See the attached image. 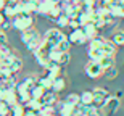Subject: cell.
Wrapping results in <instances>:
<instances>
[{
  "label": "cell",
  "mask_w": 124,
  "mask_h": 116,
  "mask_svg": "<svg viewBox=\"0 0 124 116\" xmlns=\"http://www.w3.org/2000/svg\"><path fill=\"white\" fill-rule=\"evenodd\" d=\"M21 42L26 45V48H28L29 52H34L40 47L42 36H40L39 31L31 28V29H28V31H23V32H21Z\"/></svg>",
  "instance_id": "1"
},
{
  "label": "cell",
  "mask_w": 124,
  "mask_h": 116,
  "mask_svg": "<svg viewBox=\"0 0 124 116\" xmlns=\"http://www.w3.org/2000/svg\"><path fill=\"white\" fill-rule=\"evenodd\" d=\"M34 26V16L28 13H19L15 18H11V28L18 29V31H28Z\"/></svg>",
  "instance_id": "2"
},
{
  "label": "cell",
  "mask_w": 124,
  "mask_h": 116,
  "mask_svg": "<svg viewBox=\"0 0 124 116\" xmlns=\"http://www.w3.org/2000/svg\"><path fill=\"white\" fill-rule=\"evenodd\" d=\"M66 37L63 32H61V29H58V28H52V29H48L45 32V36H44V40L48 44V45H52V47H56L58 44H60L63 39Z\"/></svg>",
  "instance_id": "3"
},
{
  "label": "cell",
  "mask_w": 124,
  "mask_h": 116,
  "mask_svg": "<svg viewBox=\"0 0 124 116\" xmlns=\"http://www.w3.org/2000/svg\"><path fill=\"white\" fill-rule=\"evenodd\" d=\"M84 73H85V76L90 77V79H98L101 74H103V70H101L100 63L89 60L87 63H85V66H84Z\"/></svg>",
  "instance_id": "4"
},
{
  "label": "cell",
  "mask_w": 124,
  "mask_h": 116,
  "mask_svg": "<svg viewBox=\"0 0 124 116\" xmlns=\"http://www.w3.org/2000/svg\"><path fill=\"white\" fill-rule=\"evenodd\" d=\"M92 93H93V105L98 107V108L103 107V105L106 103V100L111 97L110 92H108L106 89H103V87H95L92 90Z\"/></svg>",
  "instance_id": "5"
},
{
  "label": "cell",
  "mask_w": 124,
  "mask_h": 116,
  "mask_svg": "<svg viewBox=\"0 0 124 116\" xmlns=\"http://www.w3.org/2000/svg\"><path fill=\"white\" fill-rule=\"evenodd\" d=\"M119 105H121V102H119V98L116 97H113L111 95L108 100H106V103L101 107V111H103V116H111V115H115L118 110H119Z\"/></svg>",
  "instance_id": "6"
},
{
  "label": "cell",
  "mask_w": 124,
  "mask_h": 116,
  "mask_svg": "<svg viewBox=\"0 0 124 116\" xmlns=\"http://www.w3.org/2000/svg\"><path fill=\"white\" fill-rule=\"evenodd\" d=\"M68 39H69L71 44H74V45H84V44L89 42V39L85 37V34H84V31H82V28L71 31V34L68 36Z\"/></svg>",
  "instance_id": "7"
},
{
  "label": "cell",
  "mask_w": 124,
  "mask_h": 116,
  "mask_svg": "<svg viewBox=\"0 0 124 116\" xmlns=\"http://www.w3.org/2000/svg\"><path fill=\"white\" fill-rule=\"evenodd\" d=\"M63 13L66 15L69 19H74V18H78V15L81 13V7H79V3L63 2Z\"/></svg>",
  "instance_id": "8"
},
{
  "label": "cell",
  "mask_w": 124,
  "mask_h": 116,
  "mask_svg": "<svg viewBox=\"0 0 124 116\" xmlns=\"http://www.w3.org/2000/svg\"><path fill=\"white\" fill-rule=\"evenodd\" d=\"M15 90H16V93H18V100H19V103L26 105V103L31 100V90H29V89L26 87L23 82H18V84H16Z\"/></svg>",
  "instance_id": "9"
},
{
  "label": "cell",
  "mask_w": 124,
  "mask_h": 116,
  "mask_svg": "<svg viewBox=\"0 0 124 116\" xmlns=\"http://www.w3.org/2000/svg\"><path fill=\"white\" fill-rule=\"evenodd\" d=\"M56 2L55 0H39V3H37V13L36 15H40V16H47L48 11L53 8V5Z\"/></svg>",
  "instance_id": "10"
},
{
  "label": "cell",
  "mask_w": 124,
  "mask_h": 116,
  "mask_svg": "<svg viewBox=\"0 0 124 116\" xmlns=\"http://www.w3.org/2000/svg\"><path fill=\"white\" fill-rule=\"evenodd\" d=\"M100 52L105 56L115 58V56H116V45L113 44V42H110V40H103V44L100 45Z\"/></svg>",
  "instance_id": "11"
},
{
  "label": "cell",
  "mask_w": 124,
  "mask_h": 116,
  "mask_svg": "<svg viewBox=\"0 0 124 116\" xmlns=\"http://www.w3.org/2000/svg\"><path fill=\"white\" fill-rule=\"evenodd\" d=\"M40 102H42V105H52V107H55L56 103H58V97H56V93L53 90H45V93L40 98Z\"/></svg>",
  "instance_id": "12"
},
{
  "label": "cell",
  "mask_w": 124,
  "mask_h": 116,
  "mask_svg": "<svg viewBox=\"0 0 124 116\" xmlns=\"http://www.w3.org/2000/svg\"><path fill=\"white\" fill-rule=\"evenodd\" d=\"M3 102H7L10 107H13V105L19 103V100H18V93H16V90H15V89H7V90H5Z\"/></svg>",
  "instance_id": "13"
},
{
  "label": "cell",
  "mask_w": 124,
  "mask_h": 116,
  "mask_svg": "<svg viewBox=\"0 0 124 116\" xmlns=\"http://www.w3.org/2000/svg\"><path fill=\"white\" fill-rule=\"evenodd\" d=\"M45 73L47 76H50V77H58V76H61V73H63V66H60L58 63H50V65L45 68Z\"/></svg>",
  "instance_id": "14"
},
{
  "label": "cell",
  "mask_w": 124,
  "mask_h": 116,
  "mask_svg": "<svg viewBox=\"0 0 124 116\" xmlns=\"http://www.w3.org/2000/svg\"><path fill=\"white\" fill-rule=\"evenodd\" d=\"M82 31H84V34H85V37H87L89 40H92V39L98 37V28H97L95 24H92V23H89V24H85V26H82Z\"/></svg>",
  "instance_id": "15"
},
{
  "label": "cell",
  "mask_w": 124,
  "mask_h": 116,
  "mask_svg": "<svg viewBox=\"0 0 124 116\" xmlns=\"http://www.w3.org/2000/svg\"><path fill=\"white\" fill-rule=\"evenodd\" d=\"M64 89H66V81H64L63 76H58V77L53 79V82H52V90L55 93H60L63 92Z\"/></svg>",
  "instance_id": "16"
},
{
  "label": "cell",
  "mask_w": 124,
  "mask_h": 116,
  "mask_svg": "<svg viewBox=\"0 0 124 116\" xmlns=\"http://www.w3.org/2000/svg\"><path fill=\"white\" fill-rule=\"evenodd\" d=\"M52 82H53V77H50L47 74L37 77V85H40L44 90H52Z\"/></svg>",
  "instance_id": "17"
},
{
  "label": "cell",
  "mask_w": 124,
  "mask_h": 116,
  "mask_svg": "<svg viewBox=\"0 0 124 116\" xmlns=\"http://www.w3.org/2000/svg\"><path fill=\"white\" fill-rule=\"evenodd\" d=\"M79 95H81V105H92L93 103L92 90H84V92H81Z\"/></svg>",
  "instance_id": "18"
},
{
  "label": "cell",
  "mask_w": 124,
  "mask_h": 116,
  "mask_svg": "<svg viewBox=\"0 0 124 116\" xmlns=\"http://www.w3.org/2000/svg\"><path fill=\"white\" fill-rule=\"evenodd\" d=\"M111 42L116 47H123L124 45V31H115L111 36Z\"/></svg>",
  "instance_id": "19"
},
{
  "label": "cell",
  "mask_w": 124,
  "mask_h": 116,
  "mask_svg": "<svg viewBox=\"0 0 124 116\" xmlns=\"http://www.w3.org/2000/svg\"><path fill=\"white\" fill-rule=\"evenodd\" d=\"M16 84H18V81H16V74L10 76V77L3 79V81H0V85L3 89H15L16 87Z\"/></svg>",
  "instance_id": "20"
},
{
  "label": "cell",
  "mask_w": 124,
  "mask_h": 116,
  "mask_svg": "<svg viewBox=\"0 0 124 116\" xmlns=\"http://www.w3.org/2000/svg\"><path fill=\"white\" fill-rule=\"evenodd\" d=\"M24 107H26V110H31V111L39 113V111H40V108H42V102H40V100H36V98H31Z\"/></svg>",
  "instance_id": "21"
},
{
  "label": "cell",
  "mask_w": 124,
  "mask_h": 116,
  "mask_svg": "<svg viewBox=\"0 0 124 116\" xmlns=\"http://www.w3.org/2000/svg\"><path fill=\"white\" fill-rule=\"evenodd\" d=\"M87 56H89V60L97 61V63H98V61H100L105 55H103L100 50H97V48H87Z\"/></svg>",
  "instance_id": "22"
},
{
  "label": "cell",
  "mask_w": 124,
  "mask_h": 116,
  "mask_svg": "<svg viewBox=\"0 0 124 116\" xmlns=\"http://www.w3.org/2000/svg\"><path fill=\"white\" fill-rule=\"evenodd\" d=\"M26 113V107L23 103H16L11 107V111H10V116H24Z\"/></svg>",
  "instance_id": "23"
},
{
  "label": "cell",
  "mask_w": 124,
  "mask_h": 116,
  "mask_svg": "<svg viewBox=\"0 0 124 116\" xmlns=\"http://www.w3.org/2000/svg\"><path fill=\"white\" fill-rule=\"evenodd\" d=\"M93 11H95V10H93ZM92 11V13H93ZM92 13H87V11H81V13L78 15V21H79V24H81V28H82V26H85V24H89L90 23V16H92Z\"/></svg>",
  "instance_id": "24"
},
{
  "label": "cell",
  "mask_w": 124,
  "mask_h": 116,
  "mask_svg": "<svg viewBox=\"0 0 124 116\" xmlns=\"http://www.w3.org/2000/svg\"><path fill=\"white\" fill-rule=\"evenodd\" d=\"M108 10H110L111 15H115L116 18H121V15H123V5H119L116 0H115V3H111L108 7Z\"/></svg>",
  "instance_id": "25"
},
{
  "label": "cell",
  "mask_w": 124,
  "mask_h": 116,
  "mask_svg": "<svg viewBox=\"0 0 124 116\" xmlns=\"http://www.w3.org/2000/svg\"><path fill=\"white\" fill-rule=\"evenodd\" d=\"M101 76H103L106 81H111V79H115L116 76H118V68H116V66H111V68H108V70L103 71Z\"/></svg>",
  "instance_id": "26"
},
{
  "label": "cell",
  "mask_w": 124,
  "mask_h": 116,
  "mask_svg": "<svg viewBox=\"0 0 124 116\" xmlns=\"http://www.w3.org/2000/svg\"><path fill=\"white\" fill-rule=\"evenodd\" d=\"M98 63H100L101 70L105 71V70H108V68H111V66H115V58H111V56H103Z\"/></svg>",
  "instance_id": "27"
},
{
  "label": "cell",
  "mask_w": 124,
  "mask_h": 116,
  "mask_svg": "<svg viewBox=\"0 0 124 116\" xmlns=\"http://www.w3.org/2000/svg\"><path fill=\"white\" fill-rule=\"evenodd\" d=\"M61 53H63V52H60L56 47H53V48L50 50V53H48L50 63H58V61H60V58H61Z\"/></svg>",
  "instance_id": "28"
},
{
  "label": "cell",
  "mask_w": 124,
  "mask_h": 116,
  "mask_svg": "<svg viewBox=\"0 0 124 116\" xmlns=\"http://www.w3.org/2000/svg\"><path fill=\"white\" fill-rule=\"evenodd\" d=\"M56 26H58V29H63V28H68V24H69V18L66 16L64 13H61L58 18H56Z\"/></svg>",
  "instance_id": "29"
},
{
  "label": "cell",
  "mask_w": 124,
  "mask_h": 116,
  "mask_svg": "<svg viewBox=\"0 0 124 116\" xmlns=\"http://www.w3.org/2000/svg\"><path fill=\"white\" fill-rule=\"evenodd\" d=\"M45 93V90L40 87V85H36L34 89H31V98H36V100H40L42 95Z\"/></svg>",
  "instance_id": "30"
},
{
  "label": "cell",
  "mask_w": 124,
  "mask_h": 116,
  "mask_svg": "<svg viewBox=\"0 0 124 116\" xmlns=\"http://www.w3.org/2000/svg\"><path fill=\"white\" fill-rule=\"evenodd\" d=\"M71 45H73V44L69 42L68 36H66V37H64L63 40H61L60 44H58V45H56V48H58L60 52H69V48H71Z\"/></svg>",
  "instance_id": "31"
},
{
  "label": "cell",
  "mask_w": 124,
  "mask_h": 116,
  "mask_svg": "<svg viewBox=\"0 0 124 116\" xmlns=\"http://www.w3.org/2000/svg\"><path fill=\"white\" fill-rule=\"evenodd\" d=\"M23 84L29 89V90H31V89H34L37 85V77H36V76H28V77L23 81Z\"/></svg>",
  "instance_id": "32"
},
{
  "label": "cell",
  "mask_w": 124,
  "mask_h": 116,
  "mask_svg": "<svg viewBox=\"0 0 124 116\" xmlns=\"http://www.w3.org/2000/svg\"><path fill=\"white\" fill-rule=\"evenodd\" d=\"M64 100H66L68 103H71V105H79V103H81V95L73 92V93H69V95L64 98Z\"/></svg>",
  "instance_id": "33"
},
{
  "label": "cell",
  "mask_w": 124,
  "mask_h": 116,
  "mask_svg": "<svg viewBox=\"0 0 124 116\" xmlns=\"http://www.w3.org/2000/svg\"><path fill=\"white\" fill-rule=\"evenodd\" d=\"M10 111H11V107L7 102L0 100V116H10Z\"/></svg>",
  "instance_id": "34"
},
{
  "label": "cell",
  "mask_w": 124,
  "mask_h": 116,
  "mask_svg": "<svg viewBox=\"0 0 124 116\" xmlns=\"http://www.w3.org/2000/svg\"><path fill=\"white\" fill-rule=\"evenodd\" d=\"M69 60H71V55H69V52H63V53H61L60 61H58V65H60V66H66V65L69 63Z\"/></svg>",
  "instance_id": "35"
},
{
  "label": "cell",
  "mask_w": 124,
  "mask_h": 116,
  "mask_svg": "<svg viewBox=\"0 0 124 116\" xmlns=\"http://www.w3.org/2000/svg\"><path fill=\"white\" fill-rule=\"evenodd\" d=\"M0 53H2V56H7L10 53H13V50L10 48V45H0Z\"/></svg>",
  "instance_id": "36"
},
{
  "label": "cell",
  "mask_w": 124,
  "mask_h": 116,
  "mask_svg": "<svg viewBox=\"0 0 124 116\" xmlns=\"http://www.w3.org/2000/svg\"><path fill=\"white\" fill-rule=\"evenodd\" d=\"M68 28H71V29L74 31V29H79V28H81V24H79V21H78V19L74 18V19H69V24H68Z\"/></svg>",
  "instance_id": "37"
},
{
  "label": "cell",
  "mask_w": 124,
  "mask_h": 116,
  "mask_svg": "<svg viewBox=\"0 0 124 116\" xmlns=\"http://www.w3.org/2000/svg\"><path fill=\"white\" fill-rule=\"evenodd\" d=\"M0 45H8V37L3 31H0Z\"/></svg>",
  "instance_id": "38"
},
{
  "label": "cell",
  "mask_w": 124,
  "mask_h": 116,
  "mask_svg": "<svg viewBox=\"0 0 124 116\" xmlns=\"http://www.w3.org/2000/svg\"><path fill=\"white\" fill-rule=\"evenodd\" d=\"M10 28H11V21H8V19H5V21H3V24L0 26V29H2L3 32H5V31H8Z\"/></svg>",
  "instance_id": "39"
},
{
  "label": "cell",
  "mask_w": 124,
  "mask_h": 116,
  "mask_svg": "<svg viewBox=\"0 0 124 116\" xmlns=\"http://www.w3.org/2000/svg\"><path fill=\"white\" fill-rule=\"evenodd\" d=\"M111 3H115V0H100L98 2V5H101V7H110Z\"/></svg>",
  "instance_id": "40"
},
{
  "label": "cell",
  "mask_w": 124,
  "mask_h": 116,
  "mask_svg": "<svg viewBox=\"0 0 124 116\" xmlns=\"http://www.w3.org/2000/svg\"><path fill=\"white\" fill-rule=\"evenodd\" d=\"M7 3H8L7 0H0V11H3V8L7 7Z\"/></svg>",
  "instance_id": "41"
},
{
  "label": "cell",
  "mask_w": 124,
  "mask_h": 116,
  "mask_svg": "<svg viewBox=\"0 0 124 116\" xmlns=\"http://www.w3.org/2000/svg\"><path fill=\"white\" fill-rule=\"evenodd\" d=\"M24 116H37V113H36V111H31V110H26Z\"/></svg>",
  "instance_id": "42"
},
{
  "label": "cell",
  "mask_w": 124,
  "mask_h": 116,
  "mask_svg": "<svg viewBox=\"0 0 124 116\" xmlns=\"http://www.w3.org/2000/svg\"><path fill=\"white\" fill-rule=\"evenodd\" d=\"M5 90L7 89H3L2 85H0V100H3V95H5Z\"/></svg>",
  "instance_id": "43"
},
{
  "label": "cell",
  "mask_w": 124,
  "mask_h": 116,
  "mask_svg": "<svg viewBox=\"0 0 124 116\" xmlns=\"http://www.w3.org/2000/svg\"><path fill=\"white\" fill-rule=\"evenodd\" d=\"M5 15H3V11H0V26H2V24H3V21H5Z\"/></svg>",
  "instance_id": "44"
},
{
  "label": "cell",
  "mask_w": 124,
  "mask_h": 116,
  "mask_svg": "<svg viewBox=\"0 0 124 116\" xmlns=\"http://www.w3.org/2000/svg\"><path fill=\"white\" fill-rule=\"evenodd\" d=\"M121 18H124V7H123V15H121Z\"/></svg>",
  "instance_id": "45"
},
{
  "label": "cell",
  "mask_w": 124,
  "mask_h": 116,
  "mask_svg": "<svg viewBox=\"0 0 124 116\" xmlns=\"http://www.w3.org/2000/svg\"><path fill=\"white\" fill-rule=\"evenodd\" d=\"M7 2H19V0H7Z\"/></svg>",
  "instance_id": "46"
},
{
  "label": "cell",
  "mask_w": 124,
  "mask_h": 116,
  "mask_svg": "<svg viewBox=\"0 0 124 116\" xmlns=\"http://www.w3.org/2000/svg\"><path fill=\"white\" fill-rule=\"evenodd\" d=\"M32 2H39V0H32Z\"/></svg>",
  "instance_id": "47"
},
{
  "label": "cell",
  "mask_w": 124,
  "mask_h": 116,
  "mask_svg": "<svg viewBox=\"0 0 124 116\" xmlns=\"http://www.w3.org/2000/svg\"><path fill=\"white\" fill-rule=\"evenodd\" d=\"M0 31H2V29H0Z\"/></svg>",
  "instance_id": "48"
}]
</instances>
